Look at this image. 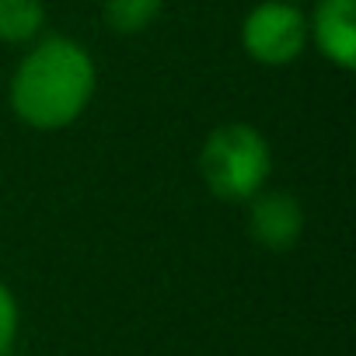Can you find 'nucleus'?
Instances as JSON below:
<instances>
[{
  "instance_id": "nucleus-1",
  "label": "nucleus",
  "mask_w": 356,
  "mask_h": 356,
  "mask_svg": "<svg viewBox=\"0 0 356 356\" xmlns=\"http://www.w3.org/2000/svg\"><path fill=\"white\" fill-rule=\"evenodd\" d=\"M95 60L74 39H42L11 77V108L32 129L70 126L95 95Z\"/></svg>"
},
{
  "instance_id": "nucleus-2",
  "label": "nucleus",
  "mask_w": 356,
  "mask_h": 356,
  "mask_svg": "<svg viewBox=\"0 0 356 356\" xmlns=\"http://www.w3.org/2000/svg\"><path fill=\"white\" fill-rule=\"evenodd\" d=\"M273 154L266 136L248 122L217 126L200 150V175L207 189L224 203H248L269 182Z\"/></svg>"
},
{
  "instance_id": "nucleus-3",
  "label": "nucleus",
  "mask_w": 356,
  "mask_h": 356,
  "mask_svg": "<svg viewBox=\"0 0 356 356\" xmlns=\"http://www.w3.org/2000/svg\"><path fill=\"white\" fill-rule=\"evenodd\" d=\"M245 53L262 67H286L307 46V18L293 0H262L241 25Z\"/></svg>"
},
{
  "instance_id": "nucleus-4",
  "label": "nucleus",
  "mask_w": 356,
  "mask_h": 356,
  "mask_svg": "<svg viewBox=\"0 0 356 356\" xmlns=\"http://www.w3.org/2000/svg\"><path fill=\"white\" fill-rule=\"evenodd\" d=\"M248 210V231L266 252H286L297 245L304 231V210L300 203L283 189H262L255 193Z\"/></svg>"
},
{
  "instance_id": "nucleus-5",
  "label": "nucleus",
  "mask_w": 356,
  "mask_h": 356,
  "mask_svg": "<svg viewBox=\"0 0 356 356\" xmlns=\"http://www.w3.org/2000/svg\"><path fill=\"white\" fill-rule=\"evenodd\" d=\"M318 49L339 70L356 67V0H318L314 18L307 25Z\"/></svg>"
},
{
  "instance_id": "nucleus-6",
  "label": "nucleus",
  "mask_w": 356,
  "mask_h": 356,
  "mask_svg": "<svg viewBox=\"0 0 356 356\" xmlns=\"http://www.w3.org/2000/svg\"><path fill=\"white\" fill-rule=\"evenodd\" d=\"M46 25L42 0H0V42H32Z\"/></svg>"
},
{
  "instance_id": "nucleus-7",
  "label": "nucleus",
  "mask_w": 356,
  "mask_h": 356,
  "mask_svg": "<svg viewBox=\"0 0 356 356\" xmlns=\"http://www.w3.org/2000/svg\"><path fill=\"white\" fill-rule=\"evenodd\" d=\"M161 8H164V0H102V15L108 29L119 35H136L150 29Z\"/></svg>"
},
{
  "instance_id": "nucleus-8",
  "label": "nucleus",
  "mask_w": 356,
  "mask_h": 356,
  "mask_svg": "<svg viewBox=\"0 0 356 356\" xmlns=\"http://www.w3.org/2000/svg\"><path fill=\"white\" fill-rule=\"evenodd\" d=\"M18 335V300L15 293L0 283V356H8Z\"/></svg>"
}]
</instances>
